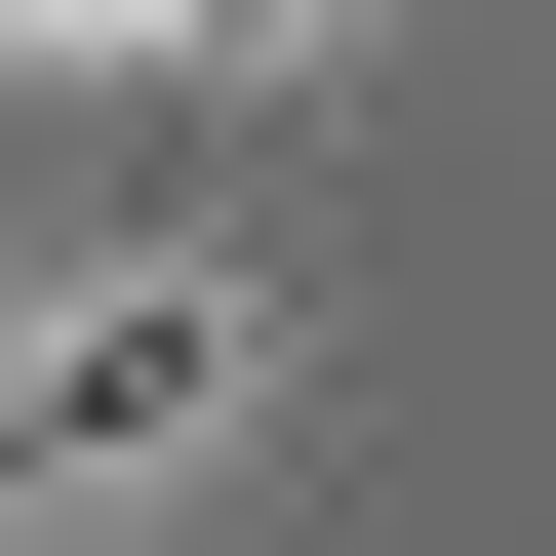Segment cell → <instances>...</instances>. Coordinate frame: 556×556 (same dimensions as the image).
Returning a JSON list of instances; mask_svg holds the SVG:
<instances>
[{
    "mask_svg": "<svg viewBox=\"0 0 556 556\" xmlns=\"http://www.w3.org/2000/svg\"><path fill=\"white\" fill-rule=\"evenodd\" d=\"M80 40H278V0H80Z\"/></svg>",
    "mask_w": 556,
    "mask_h": 556,
    "instance_id": "7a4b0ae2",
    "label": "cell"
},
{
    "mask_svg": "<svg viewBox=\"0 0 556 556\" xmlns=\"http://www.w3.org/2000/svg\"><path fill=\"white\" fill-rule=\"evenodd\" d=\"M239 278H119V318H40V358H0V477H160V438H239Z\"/></svg>",
    "mask_w": 556,
    "mask_h": 556,
    "instance_id": "6da1fadb",
    "label": "cell"
}]
</instances>
